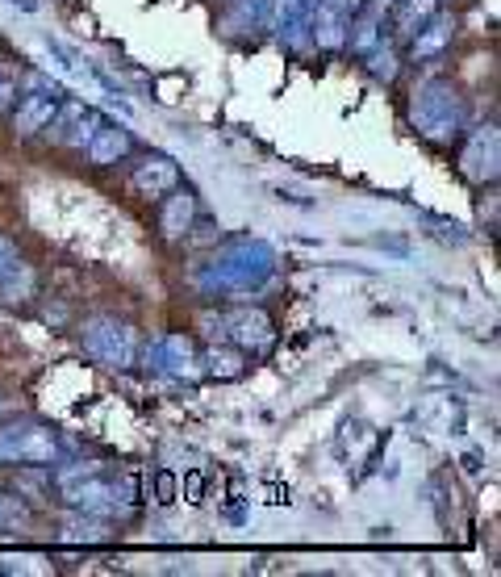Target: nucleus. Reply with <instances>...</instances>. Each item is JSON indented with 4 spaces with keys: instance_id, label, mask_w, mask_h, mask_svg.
I'll return each mask as SVG.
<instances>
[{
    "instance_id": "nucleus-8",
    "label": "nucleus",
    "mask_w": 501,
    "mask_h": 577,
    "mask_svg": "<svg viewBox=\"0 0 501 577\" xmlns=\"http://www.w3.org/2000/svg\"><path fill=\"white\" fill-rule=\"evenodd\" d=\"M21 519H26V506H21L17 498H9V494H0V532H13Z\"/></svg>"
},
{
    "instance_id": "nucleus-6",
    "label": "nucleus",
    "mask_w": 501,
    "mask_h": 577,
    "mask_svg": "<svg viewBox=\"0 0 501 577\" xmlns=\"http://www.w3.org/2000/svg\"><path fill=\"white\" fill-rule=\"evenodd\" d=\"M439 9V0H401V9H397V30L401 34H418L422 21H431Z\"/></svg>"
},
{
    "instance_id": "nucleus-4",
    "label": "nucleus",
    "mask_w": 501,
    "mask_h": 577,
    "mask_svg": "<svg viewBox=\"0 0 501 577\" xmlns=\"http://www.w3.org/2000/svg\"><path fill=\"white\" fill-rule=\"evenodd\" d=\"M51 118H55V97H42V92H34V97H26L17 105V113H13V126H17V134H38V130H46L51 126Z\"/></svg>"
},
{
    "instance_id": "nucleus-2",
    "label": "nucleus",
    "mask_w": 501,
    "mask_h": 577,
    "mask_svg": "<svg viewBox=\"0 0 501 577\" xmlns=\"http://www.w3.org/2000/svg\"><path fill=\"white\" fill-rule=\"evenodd\" d=\"M55 452V440L38 427H26V431H9V444H0V456H13V460H30V465H38V460H51Z\"/></svg>"
},
{
    "instance_id": "nucleus-5",
    "label": "nucleus",
    "mask_w": 501,
    "mask_h": 577,
    "mask_svg": "<svg viewBox=\"0 0 501 577\" xmlns=\"http://www.w3.org/2000/svg\"><path fill=\"white\" fill-rule=\"evenodd\" d=\"M130 151V134L126 130H117V126H109V130H101V134H92V147H88V155H92V164H117Z\"/></svg>"
},
{
    "instance_id": "nucleus-7",
    "label": "nucleus",
    "mask_w": 501,
    "mask_h": 577,
    "mask_svg": "<svg viewBox=\"0 0 501 577\" xmlns=\"http://www.w3.org/2000/svg\"><path fill=\"white\" fill-rule=\"evenodd\" d=\"M431 30H435V34H426V38H418V42H414V55H431V51H439V46H443V42L451 38V30H456V21L439 17Z\"/></svg>"
},
{
    "instance_id": "nucleus-9",
    "label": "nucleus",
    "mask_w": 501,
    "mask_h": 577,
    "mask_svg": "<svg viewBox=\"0 0 501 577\" xmlns=\"http://www.w3.org/2000/svg\"><path fill=\"white\" fill-rule=\"evenodd\" d=\"M13 260H17V256H13V247H9L5 239H0V276H5V268H9Z\"/></svg>"
},
{
    "instance_id": "nucleus-3",
    "label": "nucleus",
    "mask_w": 501,
    "mask_h": 577,
    "mask_svg": "<svg viewBox=\"0 0 501 577\" xmlns=\"http://www.w3.org/2000/svg\"><path fill=\"white\" fill-rule=\"evenodd\" d=\"M180 184V172L172 159H147L138 172H134V189L142 197H163V193H172Z\"/></svg>"
},
{
    "instance_id": "nucleus-1",
    "label": "nucleus",
    "mask_w": 501,
    "mask_h": 577,
    "mask_svg": "<svg viewBox=\"0 0 501 577\" xmlns=\"http://www.w3.org/2000/svg\"><path fill=\"white\" fill-rule=\"evenodd\" d=\"M193 218H197V197L176 184V189L163 197V214H159L163 235H167V239H180V235H188V226H193Z\"/></svg>"
}]
</instances>
